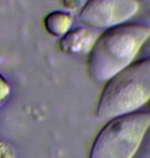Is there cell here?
I'll use <instances>...</instances> for the list:
<instances>
[{
	"label": "cell",
	"instance_id": "obj_8",
	"mask_svg": "<svg viewBox=\"0 0 150 158\" xmlns=\"http://www.w3.org/2000/svg\"><path fill=\"white\" fill-rule=\"evenodd\" d=\"M15 150L11 146L0 139V158H15Z\"/></svg>",
	"mask_w": 150,
	"mask_h": 158
},
{
	"label": "cell",
	"instance_id": "obj_6",
	"mask_svg": "<svg viewBox=\"0 0 150 158\" xmlns=\"http://www.w3.org/2000/svg\"><path fill=\"white\" fill-rule=\"evenodd\" d=\"M72 26V18L65 11H53L44 19V28L50 35L63 37Z\"/></svg>",
	"mask_w": 150,
	"mask_h": 158
},
{
	"label": "cell",
	"instance_id": "obj_2",
	"mask_svg": "<svg viewBox=\"0 0 150 158\" xmlns=\"http://www.w3.org/2000/svg\"><path fill=\"white\" fill-rule=\"evenodd\" d=\"M150 100V59L132 63L106 81L97 116L111 119L137 111Z\"/></svg>",
	"mask_w": 150,
	"mask_h": 158
},
{
	"label": "cell",
	"instance_id": "obj_7",
	"mask_svg": "<svg viewBox=\"0 0 150 158\" xmlns=\"http://www.w3.org/2000/svg\"><path fill=\"white\" fill-rule=\"evenodd\" d=\"M11 93V87L5 78L0 74V106L2 105L3 102L7 99L8 94Z\"/></svg>",
	"mask_w": 150,
	"mask_h": 158
},
{
	"label": "cell",
	"instance_id": "obj_9",
	"mask_svg": "<svg viewBox=\"0 0 150 158\" xmlns=\"http://www.w3.org/2000/svg\"><path fill=\"white\" fill-rule=\"evenodd\" d=\"M149 104H150V100H149Z\"/></svg>",
	"mask_w": 150,
	"mask_h": 158
},
{
	"label": "cell",
	"instance_id": "obj_4",
	"mask_svg": "<svg viewBox=\"0 0 150 158\" xmlns=\"http://www.w3.org/2000/svg\"><path fill=\"white\" fill-rule=\"evenodd\" d=\"M138 0H88L79 21L96 29H110L122 25L139 10Z\"/></svg>",
	"mask_w": 150,
	"mask_h": 158
},
{
	"label": "cell",
	"instance_id": "obj_5",
	"mask_svg": "<svg viewBox=\"0 0 150 158\" xmlns=\"http://www.w3.org/2000/svg\"><path fill=\"white\" fill-rule=\"evenodd\" d=\"M99 35L88 28L77 27L69 30L59 42V47L68 55H80L90 52Z\"/></svg>",
	"mask_w": 150,
	"mask_h": 158
},
{
	"label": "cell",
	"instance_id": "obj_1",
	"mask_svg": "<svg viewBox=\"0 0 150 158\" xmlns=\"http://www.w3.org/2000/svg\"><path fill=\"white\" fill-rule=\"evenodd\" d=\"M149 38L150 28L142 25H120L107 29L88 52V76L98 82L108 81L132 64Z\"/></svg>",
	"mask_w": 150,
	"mask_h": 158
},
{
	"label": "cell",
	"instance_id": "obj_3",
	"mask_svg": "<svg viewBox=\"0 0 150 158\" xmlns=\"http://www.w3.org/2000/svg\"><path fill=\"white\" fill-rule=\"evenodd\" d=\"M150 127V112L135 111L109 119L95 138L88 158H133Z\"/></svg>",
	"mask_w": 150,
	"mask_h": 158
}]
</instances>
